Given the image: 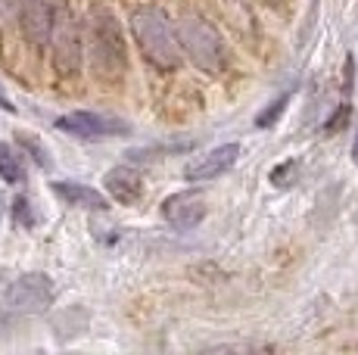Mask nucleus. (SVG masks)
<instances>
[{
	"label": "nucleus",
	"mask_w": 358,
	"mask_h": 355,
	"mask_svg": "<svg viewBox=\"0 0 358 355\" xmlns=\"http://www.w3.org/2000/svg\"><path fill=\"white\" fill-rule=\"evenodd\" d=\"M131 35H134L141 53L156 66V69H178L181 66V38H178V25L165 19L162 10L156 6H137L131 13Z\"/></svg>",
	"instance_id": "obj_1"
},
{
	"label": "nucleus",
	"mask_w": 358,
	"mask_h": 355,
	"mask_svg": "<svg viewBox=\"0 0 358 355\" xmlns=\"http://www.w3.org/2000/svg\"><path fill=\"white\" fill-rule=\"evenodd\" d=\"M178 38H181V50L196 69L203 72H222L228 66V47H224L218 29L209 22V19L196 16V13H187L178 22Z\"/></svg>",
	"instance_id": "obj_2"
},
{
	"label": "nucleus",
	"mask_w": 358,
	"mask_h": 355,
	"mask_svg": "<svg viewBox=\"0 0 358 355\" xmlns=\"http://www.w3.org/2000/svg\"><path fill=\"white\" fill-rule=\"evenodd\" d=\"M53 299H57V287L41 271L16 277L3 290V305L10 312H19V315H44L53 305Z\"/></svg>",
	"instance_id": "obj_3"
},
{
	"label": "nucleus",
	"mask_w": 358,
	"mask_h": 355,
	"mask_svg": "<svg viewBox=\"0 0 358 355\" xmlns=\"http://www.w3.org/2000/svg\"><path fill=\"white\" fill-rule=\"evenodd\" d=\"M91 50L94 63L103 72H122L125 69V41H122L119 22L113 19V13L100 10L97 16H91Z\"/></svg>",
	"instance_id": "obj_4"
},
{
	"label": "nucleus",
	"mask_w": 358,
	"mask_h": 355,
	"mask_svg": "<svg viewBox=\"0 0 358 355\" xmlns=\"http://www.w3.org/2000/svg\"><path fill=\"white\" fill-rule=\"evenodd\" d=\"M57 131L72 134V138H85V140H106V138H125L131 134V125L115 115H103V113H69L57 119Z\"/></svg>",
	"instance_id": "obj_5"
},
{
	"label": "nucleus",
	"mask_w": 358,
	"mask_h": 355,
	"mask_svg": "<svg viewBox=\"0 0 358 355\" xmlns=\"http://www.w3.org/2000/svg\"><path fill=\"white\" fill-rule=\"evenodd\" d=\"M53 57H57V66L63 75H75L81 66V31L78 22H75L72 13L59 10L57 13V25H53Z\"/></svg>",
	"instance_id": "obj_6"
},
{
	"label": "nucleus",
	"mask_w": 358,
	"mask_h": 355,
	"mask_svg": "<svg viewBox=\"0 0 358 355\" xmlns=\"http://www.w3.org/2000/svg\"><path fill=\"white\" fill-rule=\"evenodd\" d=\"M240 143H222V147H215V150H209V153H203V156H196L194 162H190L187 168H184V181H190V184H199V181H215V178H222V175H228L234 166H237V159H240Z\"/></svg>",
	"instance_id": "obj_7"
},
{
	"label": "nucleus",
	"mask_w": 358,
	"mask_h": 355,
	"mask_svg": "<svg viewBox=\"0 0 358 355\" xmlns=\"http://www.w3.org/2000/svg\"><path fill=\"white\" fill-rule=\"evenodd\" d=\"M203 215H206V200L196 190H178V194L162 200V218L181 231L196 228L203 222Z\"/></svg>",
	"instance_id": "obj_8"
},
{
	"label": "nucleus",
	"mask_w": 358,
	"mask_h": 355,
	"mask_svg": "<svg viewBox=\"0 0 358 355\" xmlns=\"http://www.w3.org/2000/svg\"><path fill=\"white\" fill-rule=\"evenodd\" d=\"M22 31L31 44H47L53 38V25H57V10L50 6V0H25L22 13H19Z\"/></svg>",
	"instance_id": "obj_9"
},
{
	"label": "nucleus",
	"mask_w": 358,
	"mask_h": 355,
	"mask_svg": "<svg viewBox=\"0 0 358 355\" xmlns=\"http://www.w3.org/2000/svg\"><path fill=\"white\" fill-rule=\"evenodd\" d=\"M106 194L113 196L115 203H122V206H134L143 196L141 172H134V168H128V166H119V168H113V172H106Z\"/></svg>",
	"instance_id": "obj_10"
},
{
	"label": "nucleus",
	"mask_w": 358,
	"mask_h": 355,
	"mask_svg": "<svg viewBox=\"0 0 358 355\" xmlns=\"http://www.w3.org/2000/svg\"><path fill=\"white\" fill-rule=\"evenodd\" d=\"M50 190L66 206H75V209H97V212H103V209L109 206V200L100 190L87 187V184H81V181H53Z\"/></svg>",
	"instance_id": "obj_11"
},
{
	"label": "nucleus",
	"mask_w": 358,
	"mask_h": 355,
	"mask_svg": "<svg viewBox=\"0 0 358 355\" xmlns=\"http://www.w3.org/2000/svg\"><path fill=\"white\" fill-rule=\"evenodd\" d=\"M0 178H3L6 184H22L25 181L22 153L13 150L10 143H0Z\"/></svg>",
	"instance_id": "obj_12"
},
{
	"label": "nucleus",
	"mask_w": 358,
	"mask_h": 355,
	"mask_svg": "<svg viewBox=\"0 0 358 355\" xmlns=\"http://www.w3.org/2000/svg\"><path fill=\"white\" fill-rule=\"evenodd\" d=\"M287 103H290V94H284V97H278V100H274L271 106L265 109V113H259V115H256V125H259V128H268V125H274V122H278L280 115H284Z\"/></svg>",
	"instance_id": "obj_13"
},
{
	"label": "nucleus",
	"mask_w": 358,
	"mask_h": 355,
	"mask_svg": "<svg viewBox=\"0 0 358 355\" xmlns=\"http://www.w3.org/2000/svg\"><path fill=\"white\" fill-rule=\"evenodd\" d=\"M346 122H349V106L343 103V106L334 113V119H330L327 125H324V131H327V134H336V128H340V125H346Z\"/></svg>",
	"instance_id": "obj_14"
},
{
	"label": "nucleus",
	"mask_w": 358,
	"mask_h": 355,
	"mask_svg": "<svg viewBox=\"0 0 358 355\" xmlns=\"http://www.w3.org/2000/svg\"><path fill=\"white\" fill-rule=\"evenodd\" d=\"M0 109H6V113H13V109H16V106L10 103V97L3 94V87H0Z\"/></svg>",
	"instance_id": "obj_15"
},
{
	"label": "nucleus",
	"mask_w": 358,
	"mask_h": 355,
	"mask_svg": "<svg viewBox=\"0 0 358 355\" xmlns=\"http://www.w3.org/2000/svg\"><path fill=\"white\" fill-rule=\"evenodd\" d=\"M3 309H6V305H3ZM3 309H0V331H6V327H10L13 324V318L10 315H6V312Z\"/></svg>",
	"instance_id": "obj_16"
},
{
	"label": "nucleus",
	"mask_w": 358,
	"mask_h": 355,
	"mask_svg": "<svg viewBox=\"0 0 358 355\" xmlns=\"http://www.w3.org/2000/svg\"><path fill=\"white\" fill-rule=\"evenodd\" d=\"M352 159H355V166H358V131H355V140H352Z\"/></svg>",
	"instance_id": "obj_17"
}]
</instances>
